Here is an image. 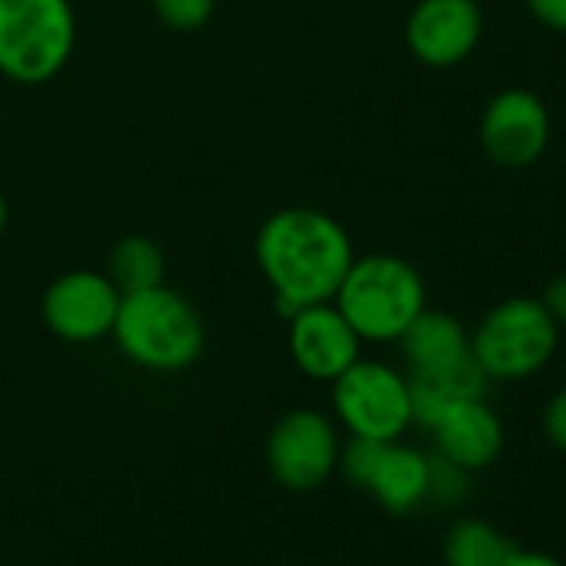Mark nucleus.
<instances>
[{
	"label": "nucleus",
	"mask_w": 566,
	"mask_h": 566,
	"mask_svg": "<svg viewBox=\"0 0 566 566\" xmlns=\"http://www.w3.org/2000/svg\"><path fill=\"white\" fill-rule=\"evenodd\" d=\"M337 423L314 407L283 413L266 437V470L280 486L294 493H307L327 483L337 473Z\"/></svg>",
	"instance_id": "nucleus-7"
},
{
	"label": "nucleus",
	"mask_w": 566,
	"mask_h": 566,
	"mask_svg": "<svg viewBox=\"0 0 566 566\" xmlns=\"http://www.w3.org/2000/svg\"><path fill=\"white\" fill-rule=\"evenodd\" d=\"M334 304L364 344H397L427 311V287L403 256L370 253L350 263Z\"/></svg>",
	"instance_id": "nucleus-3"
},
{
	"label": "nucleus",
	"mask_w": 566,
	"mask_h": 566,
	"mask_svg": "<svg viewBox=\"0 0 566 566\" xmlns=\"http://www.w3.org/2000/svg\"><path fill=\"white\" fill-rule=\"evenodd\" d=\"M403 347V360L410 364V374L420 370H440L450 364H460L470 357V334L467 327L443 311H423L397 340Z\"/></svg>",
	"instance_id": "nucleus-15"
},
{
	"label": "nucleus",
	"mask_w": 566,
	"mask_h": 566,
	"mask_svg": "<svg viewBox=\"0 0 566 566\" xmlns=\"http://www.w3.org/2000/svg\"><path fill=\"white\" fill-rule=\"evenodd\" d=\"M483 38V11L476 0H417L403 41L407 51L437 71L463 64Z\"/></svg>",
	"instance_id": "nucleus-10"
},
{
	"label": "nucleus",
	"mask_w": 566,
	"mask_h": 566,
	"mask_svg": "<svg viewBox=\"0 0 566 566\" xmlns=\"http://www.w3.org/2000/svg\"><path fill=\"white\" fill-rule=\"evenodd\" d=\"M334 413L350 437L400 440L413 427L410 377L384 360H357L334 380Z\"/></svg>",
	"instance_id": "nucleus-6"
},
{
	"label": "nucleus",
	"mask_w": 566,
	"mask_h": 566,
	"mask_svg": "<svg viewBox=\"0 0 566 566\" xmlns=\"http://www.w3.org/2000/svg\"><path fill=\"white\" fill-rule=\"evenodd\" d=\"M500 566H566L559 556L546 553V549H536V546H516L506 553V559Z\"/></svg>",
	"instance_id": "nucleus-24"
},
{
	"label": "nucleus",
	"mask_w": 566,
	"mask_h": 566,
	"mask_svg": "<svg viewBox=\"0 0 566 566\" xmlns=\"http://www.w3.org/2000/svg\"><path fill=\"white\" fill-rule=\"evenodd\" d=\"M530 14L556 34H566V0H526Z\"/></svg>",
	"instance_id": "nucleus-22"
},
{
	"label": "nucleus",
	"mask_w": 566,
	"mask_h": 566,
	"mask_svg": "<svg viewBox=\"0 0 566 566\" xmlns=\"http://www.w3.org/2000/svg\"><path fill=\"white\" fill-rule=\"evenodd\" d=\"M164 250L150 237H124L111 250L107 276L117 283L120 294H134L164 283Z\"/></svg>",
	"instance_id": "nucleus-17"
},
{
	"label": "nucleus",
	"mask_w": 566,
	"mask_h": 566,
	"mask_svg": "<svg viewBox=\"0 0 566 566\" xmlns=\"http://www.w3.org/2000/svg\"><path fill=\"white\" fill-rule=\"evenodd\" d=\"M117 307L120 291L104 270H67L44 291L41 317L67 344H97L111 337Z\"/></svg>",
	"instance_id": "nucleus-8"
},
{
	"label": "nucleus",
	"mask_w": 566,
	"mask_h": 566,
	"mask_svg": "<svg viewBox=\"0 0 566 566\" xmlns=\"http://www.w3.org/2000/svg\"><path fill=\"white\" fill-rule=\"evenodd\" d=\"M407 377H410L413 427H423V430H430L450 407L473 400V397H486V387H490V380L473 364V357L440 367V370H420Z\"/></svg>",
	"instance_id": "nucleus-14"
},
{
	"label": "nucleus",
	"mask_w": 566,
	"mask_h": 566,
	"mask_svg": "<svg viewBox=\"0 0 566 566\" xmlns=\"http://www.w3.org/2000/svg\"><path fill=\"white\" fill-rule=\"evenodd\" d=\"M470 470L443 460V457H430V490H427V503L453 510L470 496Z\"/></svg>",
	"instance_id": "nucleus-18"
},
{
	"label": "nucleus",
	"mask_w": 566,
	"mask_h": 566,
	"mask_svg": "<svg viewBox=\"0 0 566 566\" xmlns=\"http://www.w3.org/2000/svg\"><path fill=\"white\" fill-rule=\"evenodd\" d=\"M117 350L140 370L180 374L203 354V321L197 307L167 283L120 294L111 331Z\"/></svg>",
	"instance_id": "nucleus-2"
},
{
	"label": "nucleus",
	"mask_w": 566,
	"mask_h": 566,
	"mask_svg": "<svg viewBox=\"0 0 566 566\" xmlns=\"http://www.w3.org/2000/svg\"><path fill=\"white\" fill-rule=\"evenodd\" d=\"M253 256L283 314L331 304L357 260L344 223L314 207H283L270 213L253 240Z\"/></svg>",
	"instance_id": "nucleus-1"
},
{
	"label": "nucleus",
	"mask_w": 566,
	"mask_h": 566,
	"mask_svg": "<svg viewBox=\"0 0 566 566\" xmlns=\"http://www.w3.org/2000/svg\"><path fill=\"white\" fill-rule=\"evenodd\" d=\"M77 44L71 0H0V74L14 84L54 81Z\"/></svg>",
	"instance_id": "nucleus-5"
},
{
	"label": "nucleus",
	"mask_w": 566,
	"mask_h": 566,
	"mask_svg": "<svg viewBox=\"0 0 566 566\" xmlns=\"http://www.w3.org/2000/svg\"><path fill=\"white\" fill-rule=\"evenodd\" d=\"M510 549L513 539L483 516L453 520L440 543L443 566H500Z\"/></svg>",
	"instance_id": "nucleus-16"
},
{
	"label": "nucleus",
	"mask_w": 566,
	"mask_h": 566,
	"mask_svg": "<svg viewBox=\"0 0 566 566\" xmlns=\"http://www.w3.org/2000/svg\"><path fill=\"white\" fill-rule=\"evenodd\" d=\"M543 307L549 311V317L556 321V327H566V273L553 276L543 291Z\"/></svg>",
	"instance_id": "nucleus-23"
},
{
	"label": "nucleus",
	"mask_w": 566,
	"mask_h": 566,
	"mask_svg": "<svg viewBox=\"0 0 566 566\" xmlns=\"http://www.w3.org/2000/svg\"><path fill=\"white\" fill-rule=\"evenodd\" d=\"M539 427H543V440L566 457V384L546 400L543 407V417H539Z\"/></svg>",
	"instance_id": "nucleus-21"
},
{
	"label": "nucleus",
	"mask_w": 566,
	"mask_h": 566,
	"mask_svg": "<svg viewBox=\"0 0 566 566\" xmlns=\"http://www.w3.org/2000/svg\"><path fill=\"white\" fill-rule=\"evenodd\" d=\"M8 217H11V210H8V197H4V190H0V233H4V227H8Z\"/></svg>",
	"instance_id": "nucleus-25"
},
{
	"label": "nucleus",
	"mask_w": 566,
	"mask_h": 566,
	"mask_svg": "<svg viewBox=\"0 0 566 566\" xmlns=\"http://www.w3.org/2000/svg\"><path fill=\"white\" fill-rule=\"evenodd\" d=\"M559 327L536 297H510L483 314L470 334V357L493 384L536 377L556 354Z\"/></svg>",
	"instance_id": "nucleus-4"
},
{
	"label": "nucleus",
	"mask_w": 566,
	"mask_h": 566,
	"mask_svg": "<svg viewBox=\"0 0 566 566\" xmlns=\"http://www.w3.org/2000/svg\"><path fill=\"white\" fill-rule=\"evenodd\" d=\"M217 11V0H154V14L177 34L200 31Z\"/></svg>",
	"instance_id": "nucleus-19"
},
{
	"label": "nucleus",
	"mask_w": 566,
	"mask_h": 566,
	"mask_svg": "<svg viewBox=\"0 0 566 566\" xmlns=\"http://www.w3.org/2000/svg\"><path fill=\"white\" fill-rule=\"evenodd\" d=\"M430 433L437 443V457L470 473L490 470L503 457V447H506V427L500 413L486 403V397H473V400L450 407L430 427Z\"/></svg>",
	"instance_id": "nucleus-12"
},
{
	"label": "nucleus",
	"mask_w": 566,
	"mask_h": 566,
	"mask_svg": "<svg viewBox=\"0 0 566 566\" xmlns=\"http://www.w3.org/2000/svg\"><path fill=\"white\" fill-rule=\"evenodd\" d=\"M360 337L337 311V304H314L291 314L287 347L297 370L311 380L334 384L350 364L360 360Z\"/></svg>",
	"instance_id": "nucleus-11"
},
{
	"label": "nucleus",
	"mask_w": 566,
	"mask_h": 566,
	"mask_svg": "<svg viewBox=\"0 0 566 566\" xmlns=\"http://www.w3.org/2000/svg\"><path fill=\"white\" fill-rule=\"evenodd\" d=\"M480 144L486 157L503 170H523L549 147L546 104L520 87L500 91L480 117Z\"/></svg>",
	"instance_id": "nucleus-9"
},
{
	"label": "nucleus",
	"mask_w": 566,
	"mask_h": 566,
	"mask_svg": "<svg viewBox=\"0 0 566 566\" xmlns=\"http://www.w3.org/2000/svg\"><path fill=\"white\" fill-rule=\"evenodd\" d=\"M430 490V453L390 440L380 450V460L374 467V476L367 483V493L394 516H407L420 506H427Z\"/></svg>",
	"instance_id": "nucleus-13"
},
{
	"label": "nucleus",
	"mask_w": 566,
	"mask_h": 566,
	"mask_svg": "<svg viewBox=\"0 0 566 566\" xmlns=\"http://www.w3.org/2000/svg\"><path fill=\"white\" fill-rule=\"evenodd\" d=\"M384 443L380 440H367V437H350L347 443H340V457H337V470L360 490H367L374 467L380 460Z\"/></svg>",
	"instance_id": "nucleus-20"
}]
</instances>
